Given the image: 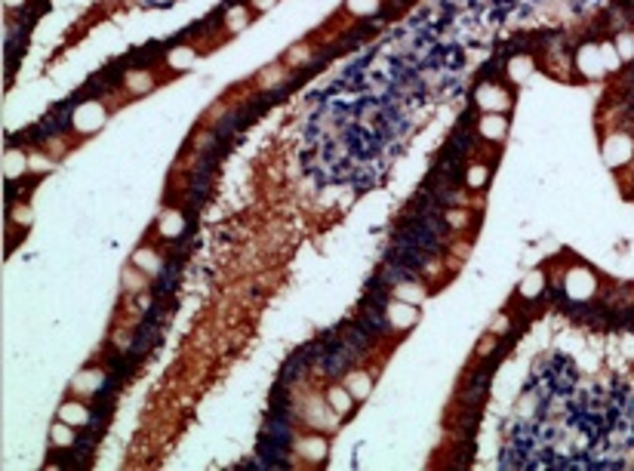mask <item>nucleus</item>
I'll use <instances>...</instances> for the list:
<instances>
[{"instance_id": "nucleus-1", "label": "nucleus", "mask_w": 634, "mask_h": 471, "mask_svg": "<svg viewBox=\"0 0 634 471\" xmlns=\"http://www.w3.org/2000/svg\"><path fill=\"white\" fill-rule=\"evenodd\" d=\"M345 394H348V391H339V389L329 391V403H333L339 413H345V410H348V398H345Z\"/></svg>"}]
</instances>
